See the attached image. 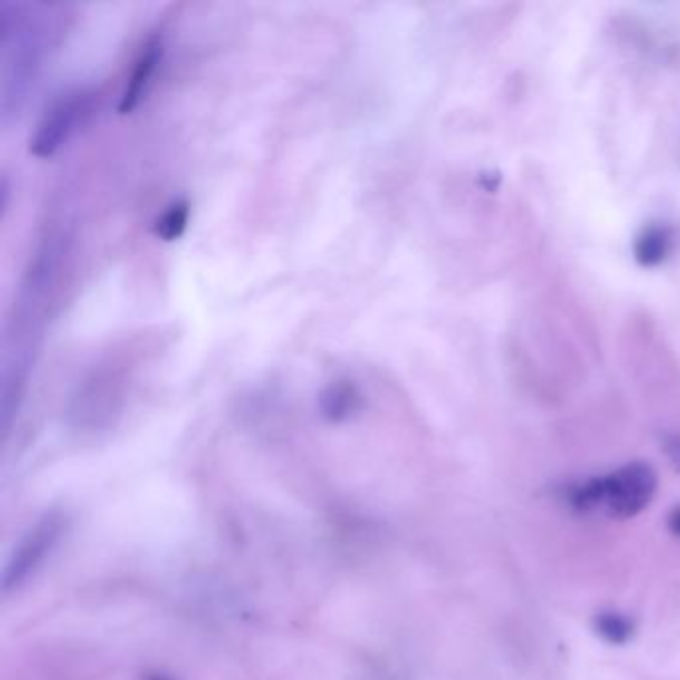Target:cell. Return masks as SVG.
Instances as JSON below:
<instances>
[{
    "instance_id": "cell-5",
    "label": "cell",
    "mask_w": 680,
    "mask_h": 680,
    "mask_svg": "<svg viewBox=\"0 0 680 680\" xmlns=\"http://www.w3.org/2000/svg\"><path fill=\"white\" fill-rule=\"evenodd\" d=\"M164 58V41L160 34H152L144 43L140 54L136 56L130 78H128L124 92L120 96V104H118V112L130 114L136 110V106L142 102L148 88H150L158 66L162 64Z\"/></svg>"
},
{
    "instance_id": "cell-1",
    "label": "cell",
    "mask_w": 680,
    "mask_h": 680,
    "mask_svg": "<svg viewBox=\"0 0 680 680\" xmlns=\"http://www.w3.org/2000/svg\"><path fill=\"white\" fill-rule=\"evenodd\" d=\"M28 5L0 3V44L5 53L3 114L18 110L36 82L46 56L51 28L44 14H28Z\"/></svg>"
},
{
    "instance_id": "cell-2",
    "label": "cell",
    "mask_w": 680,
    "mask_h": 680,
    "mask_svg": "<svg viewBox=\"0 0 680 680\" xmlns=\"http://www.w3.org/2000/svg\"><path fill=\"white\" fill-rule=\"evenodd\" d=\"M656 491V475L646 463H628L605 477H593L570 487L569 503L577 511H605L617 519H630L648 507Z\"/></svg>"
},
{
    "instance_id": "cell-7",
    "label": "cell",
    "mask_w": 680,
    "mask_h": 680,
    "mask_svg": "<svg viewBox=\"0 0 680 680\" xmlns=\"http://www.w3.org/2000/svg\"><path fill=\"white\" fill-rule=\"evenodd\" d=\"M675 250V232L663 224H650L637 235L635 260L645 268L663 263Z\"/></svg>"
},
{
    "instance_id": "cell-4",
    "label": "cell",
    "mask_w": 680,
    "mask_h": 680,
    "mask_svg": "<svg viewBox=\"0 0 680 680\" xmlns=\"http://www.w3.org/2000/svg\"><path fill=\"white\" fill-rule=\"evenodd\" d=\"M96 104L98 94L84 88L58 96L36 128L31 140V152L36 158L54 156L78 128L91 120Z\"/></svg>"
},
{
    "instance_id": "cell-6",
    "label": "cell",
    "mask_w": 680,
    "mask_h": 680,
    "mask_svg": "<svg viewBox=\"0 0 680 680\" xmlns=\"http://www.w3.org/2000/svg\"><path fill=\"white\" fill-rule=\"evenodd\" d=\"M361 403L363 397L356 383L350 379H338L321 391L320 411L328 421L340 423L351 417L353 413H358L361 409Z\"/></svg>"
},
{
    "instance_id": "cell-3",
    "label": "cell",
    "mask_w": 680,
    "mask_h": 680,
    "mask_svg": "<svg viewBox=\"0 0 680 680\" xmlns=\"http://www.w3.org/2000/svg\"><path fill=\"white\" fill-rule=\"evenodd\" d=\"M66 525L68 519L62 511H48L36 521L8 559L3 573V590L6 595L26 585V580H31V577L43 569L46 559L62 541Z\"/></svg>"
},
{
    "instance_id": "cell-8",
    "label": "cell",
    "mask_w": 680,
    "mask_h": 680,
    "mask_svg": "<svg viewBox=\"0 0 680 680\" xmlns=\"http://www.w3.org/2000/svg\"><path fill=\"white\" fill-rule=\"evenodd\" d=\"M190 222V204L186 200H176L162 212L160 218L154 222V235L164 242H176L188 228Z\"/></svg>"
},
{
    "instance_id": "cell-10",
    "label": "cell",
    "mask_w": 680,
    "mask_h": 680,
    "mask_svg": "<svg viewBox=\"0 0 680 680\" xmlns=\"http://www.w3.org/2000/svg\"><path fill=\"white\" fill-rule=\"evenodd\" d=\"M668 529L673 531L675 535L680 537V507H676L673 513L668 515Z\"/></svg>"
},
{
    "instance_id": "cell-9",
    "label": "cell",
    "mask_w": 680,
    "mask_h": 680,
    "mask_svg": "<svg viewBox=\"0 0 680 680\" xmlns=\"http://www.w3.org/2000/svg\"><path fill=\"white\" fill-rule=\"evenodd\" d=\"M595 630L597 635L607 640L608 645H627L630 638L635 635V625L633 620L625 617L623 613H617V610H605V613H599L595 617Z\"/></svg>"
}]
</instances>
